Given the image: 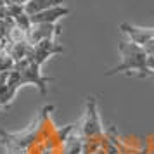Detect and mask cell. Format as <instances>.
<instances>
[{
  "mask_svg": "<svg viewBox=\"0 0 154 154\" xmlns=\"http://www.w3.org/2000/svg\"><path fill=\"white\" fill-rule=\"evenodd\" d=\"M57 5H63V0H28L23 5V9L28 16H33L36 12H42L50 7H57Z\"/></svg>",
  "mask_w": 154,
  "mask_h": 154,
  "instance_id": "7",
  "label": "cell"
},
{
  "mask_svg": "<svg viewBox=\"0 0 154 154\" xmlns=\"http://www.w3.org/2000/svg\"><path fill=\"white\" fill-rule=\"evenodd\" d=\"M147 68L154 75V56H147Z\"/></svg>",
  "mask_w": 154,
  "mask_h": 154,
  "instance_id": "10",
  "label": "cell"
},
{
  "mask_svg": "<svg viewBox=\"0 0 154 154\" xmlns=\"http://www.w3.org/2000/svg\"><path fill=\"white\" fill-rule=\"evenodd\" d=\"M63 45H59L56 40H43V42L36 43V45H31V49L28 52V57L31 61H35L36 64L42 66L49 57L56 56V54H61L63 52Z\"/></svg>",
  "mask_w": 154,
  "mask_h": 154,
  "instance_id": "4",
  "label": "cell"
},
{
  "mask_svg": "<svg viewBox=\"0 0 154 154\" xmlns=\"http://www.w3.org/2000/svg\"><path fill=\"white\" fill-rule=\"evenodd\" d=\"M119 56H121V63L112 68V69L106 71V76H112L118 73H132L135 71L140 78H147L149 75H152L149 68H147V52L144 47H140L133 42H119L118 45Z\"/></svg>",
  "mask_w": 154,
  "mask_h": 154,
  "instance_id": "1",
  "label": "cell"
},
{
  "mask_svg": "<svg viewBox=\"0 0 154 154\" xmlns=\"http://www.w3.org/2000/svg\"><path fill=\"white\" fill-rule=\"evenodd\" d=\"M28 0H7V4H19V5H24Z\"/></svg>",
  "mask_w": 154,
  "mask_h": 154,
  "instance_id": "12",
  "label": "cell"
},
{
  "mask_svg": "<svg viewBox=\"0 0 154 154\" xmlns=\"http://www.w3.org/2000/svg\"><path fill=\"white\" fill-rule=\"evenodd\" d=\"M144 50L147 52V56H154V42L149 43V45H146V47H144Z\"/></svg>",
  "mask_w": 154,
  "mask_h": 154,
  "instance_id": "11",
  "label": "cell"
},
{
  "mask_svg": "<svg viewBox=\"0 0 154 154\" xmlns=\"http://www.w3.org/2000/svg\"><path fill=\"white\" fill-rule=\"evenodd\" d=\"M14 23L16 26L21 29L23 33H26L29 29V26H31V21H29V16L26 14V12H21V14L17 16V17H14Z\"/></svg>",
  "mask_w": 154,
  "mask_h": 154,
  "instance_id": "8",
  "label": "cell"
},
{
  "mask_svg": "<svg viewBox=\"0 0 154 154\" xmlns=\"http://www.w3.org/2000/svg\"><path fill=\"white\" fill-rule=\"evenodd\" d=\"M14 69V61L5 54V50L0 54V71H12Z\"/></svg>",
  "mask_w": 154,
  "mask_h": 154,
  "instance_id": "9",
  "label": "cell"
},
{
  "mask_svg": "<svg viewBox=\"0 0 154 154\" xmlns=\"http://www.w3.org/2000/svg\"><path fill=\"white\" fill-rule=\"evenodd\" d=\"M69 14V9L64 7V5H57V7H50L45 9L42 12H36V14L29 16V21L31 24H38V23H56L57 19H61L63 16Z\"/></svg>",
  "mask_w": 154,
  "mask_h": 154,
  "instance_id": "6",
  "label": "cell"
},
{
  "mask_svg": "<svg viewBox=\"0 0 154 154\" xmlns=\"http://www.w3.org/2000/svg\"><path fill=\"white\" fill-rule=\"evenodd\" d=\"M40 64H36L35 61H31L29 57H24L21 61L14 63V71L17 75V80H19V85H26V83H33L38 87V90L42 92L43 95L47 94V83L52 82V78H47L42 75L40 71Z\"/></svg>",
  "mask_w": 154,
  "mask_h": 154,
  "instance_id": "2",
  "label": "cell"
},
{
  "mask_svg": "<svg viewBox=\"0 0 154 154\" xmlns=\"http://www.w3.org/2000/svg\"><path fill=\"white\" fill-rule=\"evenodd\" d=\"M61 33V29L56 23H38L31 24L29 29L26 31V42L29 45L43 42V40H56V36Z\"/></svg>",
  "mask_w": 154,
  "mask_h": 154,
  "instance_id": "3",
  "label": "cell"
},
{
  "mask_svg": "<svg viewBox=\"0 0 154 154\" xmlns=\"http://www.w3.org/2000/svg\"><path fill=\"white\" fill-rule=\"evenodd\" d=\"M4 5H7V0H0V7H4Z\"/></svg>",
  "mask_w": 154,
  "mask_h": 154,
  "instance_id": "13",
  "label": "cell"
},
{
  "mask_svg": "<svg viewBox=\"0 0 154 154\" xmlns=\"http://www.w3.org/2000/svg\"><path fill=\"white\" fill-rule=\"evenodd\" d=\"M121 31H125L126 35H130L133 43H137L140 47H146L149 43L154 42V28H137L133 24H121Z\"/></svg>",
  "mask_w": 154,
  "mask_h": 154,
  "instance_id": "5",
  "label": "cell"
}]
</instances>
